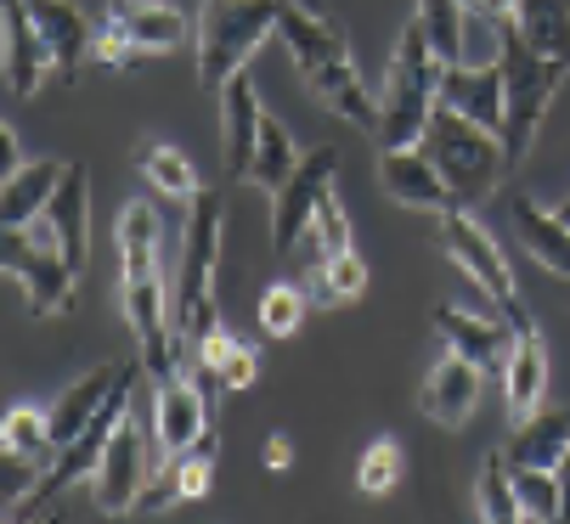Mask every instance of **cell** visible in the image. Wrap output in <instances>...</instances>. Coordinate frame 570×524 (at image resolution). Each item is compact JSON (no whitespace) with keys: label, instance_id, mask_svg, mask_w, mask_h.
I'll use <instances>...</instances> for the list:
<instances>
[{"label":"cell","instance_id":"30","mask_svg":"<svg viewBox=\"0 0 570 524\" xmlns=\"http://www.w3.org/2000/svg\"><path fill=\"white\" fill-rule=\"evenodd\" d=\"M520 40L553 62H570V0H520L514 18Z\"/></svg>","mask_w":570,"mask_h":524},{"label":"cell","instance_id":"9","mask_svg":"<svg viewBox=\"0 0 570 524\" xmlns=\"http://www.w3.org/2000/svg\"><path fill=\"white\" fill-rule=\"evenodd\" d=\"M198 367H176L170 378H153V446H158V463H170L181 452H193L204 441V428H215V412L198 389Z\"/></svg>","mask_w":570,"mask_h":524},{"label":"cell","instance_id":"36","mask_svg":"<svg viewBox=\"0 0 570 524\" xmlns=\"http://www.w3.org/2000/svg\"><path fill=\"white\" fill-rule=\"evenodd\" d=\"M514 496H520V518H531V524L564 518V485L553 468H514Z\"/></svg>","mask_w":570,"mask_h":524},{"label":"cell","instance_id":"15","mask_svg":"<svg viewBox=\"0 0 570 524\" xmlns=\"http://www.w3.org/2000/svg\"><path fill=\"white\" fill-rule=\"evenodd\" d=\"M29 12H35L40 34H46V51H51L57 79L73 85L79 68H86L91 51H97V29H91L86 7H73V0H29Z\"/></svg>","mask_w":570,"mask_h":524},{"label":"cell","instance_id":"21","mask_svg":"<svg viewBox=\"0 0 570 524\" xmlns=\"http://www.w3.org/2000/svg\"><path fill=\"white\" fill-rule=\"evenodd\" d=\"M441 102L458 108L463 119L503 130V68L498 62H458L441 73Z\"/></svg>","mask_w":570,"mask_h":524},{"label":"cell","instance_id":"32","mask_svg":"<svg viewBox=\"0 0 570 524\" xmlns=\"http://www.w3.org/2000/svg\"><path fill=\"white\" fill-rule=\"evenodd\" d=\"M0 446H7L12 457H23V463H35L40 474L57 463V434H51V412H40V406H12L7 412V423H0Z\"/></svg>","mask_w":570,"mask_h":524},{"label":"cell","instance_id":"43","mask_svg":"<svg viewBox=\"0 0 570 524\" xmlns=\"http://www.w3.org/2000/svg\"><path fill=\"white\" fill-rule=\"evenodd\" d=\"M261 463H266L272 474H283V468L294 463V446H288V434H272V441L261 446Z\"/></svg>","mask_w":570,"mask_h":524},{"label":"cell","instance_id":"41","mask_svg":"<svg viewBox=\"0 0 570 524\" xmlns=\"http://www.w3.org/2000/svg\"><path fill=\"white\" fill-rule=\"evenodd\" d=\"M141 57H147V51H141V46H130V40H125V34L114 29V23H102V29H97V51H91V62H102V68H119V73H130V68H136Z\"/></svg>","mask_w":570,"mask_h":524},{"label":"cell","instance_id":"20","mask_svg":"<svg viewBox=\"0 0 570 524\" xmlns=\"http://www.w3.org/2000/svg\"><path fill=\"white\" fill-rule=\"evenodd\" d=\"M480 389H485V373L469 356L446 349V356L430 367V378H424V412L441 428H463L474 417V406H480Z\"/></svg>","mask_w":570,"mask_h":524},{"label":"cell","instance_id":"24","mask_svg":"<svg viewBox=\"0 0 570 524\" xmlns=\"http://www.w3.org/2000/svg\"><path fill=\"white\" fill-rule=\"evenodd\" d=\"M542 401H548V344H542V333H537V322H531V327L514 333V349H509L503 406H509V417L520 423V417H531Z\"/></svg>","mask_w":570,"mask_h":524},{"label":"cell","instance_id":"10","mask_svg":"<svg viewBox=\"0 0 570 524\" xmlns=\"http://www.w3.org/2000/svg\"><path fill=\"white\" fill-rule=\"evenodd\" d=\"M153 474H158V468L147 463L141 412H125V417H119V428H114V441H108V452H102V463H97V474H91L97 507H102L108 518L136 513V502H141V491H147V479H153Z\"/></svg>","mask_w":570,"mask_h":524},{"label":"cell","instance_id":"46","mask_svg":"<svg viewBox=\"0 0 570 524\" xmlns=\"http://www.w3.org/2000/svg\"><path fill=\"white\" fill-rule=\"evenodd\" d=\"M559 220H564V226H570V198H564V204H559Z\"/></svg>","mask_w":570,"mask_h":524},{"label":"cell","instance_id":"23","mask_svg":"<svg viewBox=\"0 0 570 524\" xmlns=\"http://www.w3.org/2000/svg\"><path fill=\"white\" fill-rule=\"evenodd\" d=\"M305 85H311V97H316L322 108H328V113H340L345 125H356V130L379 136V97H367V85H362V73H356V62H351V57L311 68V73H305Z\"/></svg>","mask_w":570,"mask_h":524},{"label":"cell","instance_id":"29","mask_svg":"<svg viewBox=\"0 0 570 524\" xmlns=\"http://www.w3.org/2000/svg\"><path fill=\"white\" fill-rule=\"evenodd\" d=\"M158 237H165L158 209L147 198H130L119 209V266H125V277H158Z\"/></svg>","mask_w":570,"mask_h":524},{"label":"cell","instance_id":"35","mask_svg":"<svg viewBox=\"0 0 570 524\" xmlns=\"http://www.w3.org/2000/svg\"><path fill=\"white\" fill-rule=\"evenodd\" d=\"M474 502L485 524H520V496H514V468L503 452H492L474 474Z\"/></svg>","mask_w":570,"mask_h":524},{"label":"cell","instance_id":"42","mask_svg":"<svg viewBox=\"0 0 570 524\" xmlns=\"http://www.w3.org/2000/svg\"><path fill=\"white\" fill-rule=\"evenodd\" d=\"M23 164H29V158L18 152V130H12V125H0V181H7L12 169H23Z\"/></svg>","mask_w":570,"mask_h":524},{"label":"cell","instance_id":"2","mask_svg":"<svg viewBox=\"0 0 570 524\" xmlns=\"http://www.w3.org/2000/svg\"><path fill=\"white\" fill-rule=\"evenodd\" d=\"M498 68H503V152H509V169L525 164L531 141L542 136V119L553 113V97L570 73V62H553L542 51H531L520 40V29L503 18V51H498Z\"/></svg>","mask_w":570,"mask_h":524},{"label":"cell","instance_id":"7","mask_svg":"<svg viewBox=\"0 0 570 524\" xmlns=\"http://www.w3.org/2000/svg\"><path fill=\"white\" fill-rule=\"evenodd\" d=\"M441 248H446V259L452 266L492 299L503 316H509V327L520 333V327H531V310L520 305V288H514V271H509V259H503V248H498V237L485 231L463 204H452L446 215H441Z\"/></svg>","mask_w":570,"mask_h":524},{"label":"cell","instance_id":"5","mask_svg":"<svg viewBox=\"0 0 570 524\" xmlns=\"http://www.w3.org/2000/svg\"><path fill=\"white\" fill-rule=\"evenodd\" d=\"M283 0H204L198 12V85L220 91L232 73L249 68V57L277 34Z\"/></svg>","mask_w":570,"mask_h":524},{"label":"cell","instance_id":"38","mask_svg":"<svg viewBox=\"0 0 570 524\" xmlns=\"http://www.w3.org/2000/svg\"><path fill=\"white\" fill-rule=\"evenodd\" d=\"M401 441H395V434H379V441L356 457V496H390L395 485H401Z\"/></svg>","mask_w":570,"mask_h":524},{"label":"cell","instance_id":"13","mask_svg":"<svg viewBox=\"0 0 570 524\" xmlns=\"http://www.w3.org/2000/svg\"><path fill=\"white\" fill-rule=\"evenodd\" d=\"M40 231L62 248L73 271H86V259H91V169L86 164H68L62 187L51 192V204L40 215Z\"/></svg>","mask_w":570,"mask_h":524},{"label":"cell","instance_id":"14","mask_svg":"<svg viewBox=\"0 0 570 524\" xmlns=\"http://www.w3.org/2000/svg\"><path fill=\"white\" fill-rule=\"evenodd\" d=\"M379 181L406 209H430V215H446L452 209V187L441 181V169L424 152V141L419 147H384L379 152Z\"/></svg>","mask_w":570,"mask_h":524},{"label":"cell","instance_id":"6","mask_svg":"<svg viewBox=\"0 0 570 524\" xmlns=\"http://www.w3.org/2000/svg\"><path fill=\"white\" fill-rule=\"evenodd\" d=\"M136 378H141V362H125V373H119V384H114L108 406L91 417V428H86V434H73V441L57 452V463L35 479V491H29L7 518H46V513H51V502H57L68 485H79V479H91V474H97V463H102V452H108V441H114L119 417H125V412H130V401H136Z\"/></svg>","mask_w":570,"mask_h":524},{"label":"cell","instance_id":"48","mask_svg":"<svg viewBox=\"0 0 570 524\" xmlns=\"http://www.w3.org/2000/svg\"><path fill=\"white\" fill-rule=\"evenodd\" d=\"M564 518H570V507H564Z\"/></svg>","mask_w":570,"mask_h":524},{"label":"cell","instance_id":"44","mask_svg":"<svg viewBox=\"0 0 570 524\" xmlns=\"http://www.w3.org/2000/svg\"><path fill=\"white\" fill-rule=\"evenodd\" d=\"M469 7H474V12H485V18H498V23H503V18H514V7H520V0H469Z\"/></svg>","mask_w":570,"mask_h":524},{"label":"cell","instance_id":"37","mask_svg":"<svg viewBox=\"0 0 570 524\" xmlns=\"http://www.w3.org/2000/svg\"><path fill=\"white\" fill-rule=\"evenodd\" d=\"M305 294L316 299V305H351V299H362L367 294V259L351 248V254H340L334 266H322L311 283H305Z\"/></svg>","mask_w":570,"mask_h":524},{"label":"cell","instance_id":"17","mask_svg":"<svg viewBox=\"0 0 570 524\" xmlns=\"http://www.w3.org/2000/svg\"><path fill=\"white\" fill-rule=\"evenodd\" d=\"M102 23H114V29H119L130 46H141L147 57L181 51V46L193 40L187 12L170 7V0H108V18H102Z\"/></svg>","mask_w":570,"mask_h":524},{"label":"cell","instance_id":"8","mask_svg":"<svg viewBox=\"0 0 570 524\" xmlns=\"http://www.w3.org/2000/svg\"><path fill=\"white\" fill-rule=\"evenodd\" d=\"M0 266H7V277L23 288L29 316H57V310L73 305L79 271L62 259V248L51 237H29V226H12L0 237Z\"/></svg>","mask_w":570,"mask_h":524},{"label":"cell","instance_id":"40","mask_svg":"<svg viewBox=\"0 0 570 524\" xmlns=\"http://www.w3.org/2000/svg\"><path fill=\"white\" fill-rule=\"evenodd\" d=\"M209 378H215L220 389H249V384L261 378V349H255V344H243V338H237V344L226 349V362H220V367H215Z\"/></svg>","mask_w":570,"mask_h":524},{"label":"cell","instance_id":"39","mask_svg":"<svg viewBox=\"0 0 570 524\" xmlns=\"http://www.w3.org/2000/svg\"><path fill=\"white\" fill-rule=\"evenodd\" d=\"M305 305H311L305 283H272L261 294V333L266 338H294L299 322H305Z\"/></svg>","mask_w":570,"mask_h":524},{"label":"cell","instance_id":"3","mask_svg":"<svg viewBox=\"0 0 570 524\" xmlns=\"http://www.w3.org/2000/svg\"><path fill=\"white\" fill-rule=\"evenodd\" d=\"M424 152L435 158L441 181L452 187V204L474 209L480 198H492L498 181L509 175V152H503V136L485 130L474 119H463L458 108H435L430 125H424Z\"/></svg>","mask_w":570,"mask_h":524},{"label":"cell","instance_id":"22","mask_svg":"<svg viewBox=\"0 0 570 524\" xmlns=\"http://www.w3.org/2000/svg\"><path fill=\"white\" fill-rule=\"evenodd\" d=\"M351 248H356V243H351V215H345L340 192H328V198H322V209L311 215V226L299 231V243L288 248L294 283H311L322 266H334V259L351 254Z\"/></svg>","mask_w":570,"mask_h":524},{"label":"cell","instance_id":"25","mask_svg":"<svg viewBox=\"0 0 570 524\" xmlns=\"http://www.w3.org/2000/svg\"><path fill=\"white\" fill-rule=\"evenodd\" d=\"M509 220H514V237L525 243V254L537 259L542 271L570 277V226L559 220V209H542L525 192H514L509 198Z\"/></svg>","mask_w":570,"mask_h":524},{"label":"cell","instance_id":"34","mask_svg":"<svg viewBox=\"0 0 570 524\" xmlns=\"http://www.w3.org/2000/svg\"><path fill=\"white\" fill-rule=\"evenodd\" d=\"M299 158H305V152L294 147L288 125L266 113V125H261V147H255V164H249V181H261L266 192H283V181L299 169Z\"/></svg>","mask_w":570,"mask_h":524},{"label":"cell","instance_id":"45","mask_svg":"<svg viewBox=\"0 0 570 524\" xmlns=\"http://www.w3.org/2000/svg\"><path fill=\"white\" fill-rule=\"evenodd\" d=\"M553 474H559V485H564V507H570V452L559 457V468H553Z\"/></svg>","mask_w":570,"mask_h":524},{"label":"cell","instance_id":"33","mask_svg":"<svg viewBox=\"0 0 570 524\" xmlns=\"http://www.w3.org/2000/svg\"><path fill=\"white\" fill-rule=\"evenodd\" d=\"M413 18H419L430 51H435L446 68H458V62H463V46H469V18H474L469 0H419Z\"/></svg>","mask_w":570,"mask_h":524},{"label":"cell","instance_id":"28","mask_svg":"<svg viewBox=\"0 0 570 524\" xmlns=\"http://www.w3.org/2000/svg\"><path fill=\"white\" fill-rule=\"evenodd\" d=\"M119 373H125V362H114V367H91L86 378H73V384L57 395V406H51V434H57V446H68L73 434H86V428H91V417L108 406Z\"/></svg>","mask_w":570,"mask_h":524},{"label":"cell","instance_id":"31","mask_svg":"<svg viewBox=\"0 0 570 524\" xmlns=\"http://www.w3.org/2000/svg\"><path fill=\"white\" fill-rule=\"evenodd\" d=\"M136 169L147 175V187H153V192H165V198H176V204H193V198L204 192L193 158H187L181 147H170V141H147V147H136Z\"/></svg>","mask_w":570,"mask_h":524},{"label":"cell","instance_id":"12","mask_svg":"<svg viewBox=\"0 0 570 524\" xmlns=\"http://www.w3.org/2000/svg\"><path fill=\"white\" fill-rule=\"evenodd\" d=\"M220 169L232 175H249V164H255V147H261V125H266V108H261V91H255V79H249V68L243 73H232L226 85H220Z\"/></svg>","mask_w":570,"mask_h":524},{"label":"cell","instance_id":"19","mask_svg":"<svg viewBox=\"0 0 570 524\" xmlns=\"http://www.w3.org/2000/svg\"><path fill=\"white\" fill-rule=\"evenodd\" d=\"M277 34H283V46H288V57H294V68H299V73H311V68H322V62L351 57L345 29H340L328 12L299 7V0H283V12H277Z\"/></svg>","mask_w":570,"mask_h":524},{"label":"cell","instance_id":"4","mask_svg":"<svg viewBox=\"0 0 570 524\" xmlns=\"http://www.w3.org/2000/svg\"><path fill=\"white\" fill-rule=\"evenodd\" d=\"M220 192H198L187 204V243H181V288H176V333H181V356H193L198 338L220 327L215 305V266H220Z\"/></svg>","mask_w":570,"mask_h":524},{"label":"cell","instance_id":"16","mask_svg":"<svg viewBox=\"0 0 570 524\" xmlns=\"http://www.w3.org/2000/svg\"><path fill=\"white\" fill-rule=\"evenodd\" d=\"M0 34H7V91L35 97L40 79L57 68H51V51H46V34L29 12V0H0Z\"/></svg>","mask_w":570,"mask_h":524},{"label":"cell","instance_id":"47","mask_svg":"<svg viewBox=\"0 0 570 524\" xmlns=\"http://www.w3.org/2000/svg\"><path fill=\"white\" fill-rule=\"evenodd\" d=\"M299 7H311V12H322V0H299Z\"/></svg>","mask_w":570,"mask_h":524},{"label":"cell","instance_id":"18","mask_svg":"<svg viewBox=\"0 0 570 524\" xmlns=\"http://www.w3.org/2000/svg\"><path fill=\"white\" fill-rule=\"evenodd\" d=\"M435 333L446 349H458V356H469L480 373H498L509 367V349H514V327L509 322H485V316H469L458 305H441L435 310Z\"/></svg>","mask_w":570,"mask_h":524},{"label":"cell","instance_id":"1","mask_svg":"<svg viewBox=\"0 0 570 524\" xmlns=\"http://www.w3.org/2000/svg\"><path fill=\"white\" fill-rule=\"evenodd\" d=\"M441 73H446V62L430 51V40L413 18L401 29L390 73L379 85V147H419L424 141V125L441 108Z\"/></svg>","mask_w":570,"mask_h":524},{"label":"cell","instance_id":"27","mask_svg":"<svg viewBox=\"0 0 570 524\" xmlns=\"http://www.w3.org/2000/svg\"><path fill=\"white\" fill-rule=\"evenodd\" d=\"M62 175H68V164H57V158H29L23 169H12L7 175V192H0V226H35L40 215H46V204H51V192L62 187Z\"/></svg>","mask_w":570,"mask_h":524},{"label":"cell","instance_id":"26","mask_svg":"<svg viewBox=\"0 0 570 524\" xmlns=\"http://www.w3.org/2000/svg\"><path fill=\"white\" fill-rule=\"evenodd\" d=\"M564 452H570V412L564 406H553V412L537 406L531 417L514 423L509 446H503L509 468H559Z\"/></svg>","mask_w":570,"mask_h":524},{"label":"cell","instance_id":"11","mask_svg":"<svg viewBox=\"0 0 570 524\" xmlns=\"http://www.w3.org/2000/svg\"><path fill=\"white\" fill-rule=\"evenodd\" d=\"M334 175H340V147H311L299 158V169L283 181V192H272V248L277 254H288L299 243V231L311 226L322 198L334 192Z\"/></svg>","mask_w":570,"mask_h":524}]
</instances>
